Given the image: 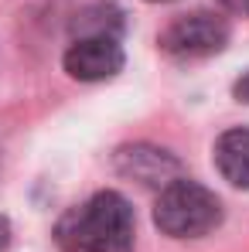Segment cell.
I'll list each match as a JSON object with an SVG mask.
<instances>
[{"instance_id": "cell-10", "label": "cell", "mask_w": 249, "mask_h": 252, "mask_svg": "<svg viewBox=\"0 0 249 252\" xmlns=\"http://www.w3.org/2000/svg\"><path fill=\"white\" fill-rule=\"evenodd\" d=\"M150 3H164V0H150Z\"/></svg>"}, {"instance_id": "cell-1", "label": "cell", "mask_w": 249, "mask_h": 252, "mask_svg": "<svg viewBox=\"0 0 249 252\" xmlns=\"http://www.w3.org/2000/svg\"><path fill=\"white\" fill-rule=\"evenodd\" d=\"M55 239L65 252H133V208L123 194L99 191L58 221Z\"/></svg>"}, {"instance_id": "cell-8", "label": "cell", "mask_w": 249, "mask_h": 252, "mask_svg": "<svg viewBox=\"0 0 249 252\" xmlns=\"http://www.w3.org/2000/svg\"><path fill=\"white\" fill-rule=\"evenodd\" d=\"M232 92H236V99H239V102H249V72L239 79V82H236V89H232Z\"/></svg>"}, {"instance_id": "cell-3", "label": "cell", "mask_w": 249, "mask_h": 252, "mask_svg": "<svg viewBox=\"0 0 249 252\" xmlns=\"http://www.w3.org/2000/svg\"><path fill=\"white\" fill-rule=\"evenodd\" d=\"M229 41V28L222 17L215 14H188L178 17L174 24H167L161 34V48L178 62H202L218 55Z\"/></svg>"}, {"instance_id": "cell-2", "label": "cell", "mask_w": 249, "mask_h": 252, "mask_svg": "<svg viewBox=\"0 0 249 252\" xmlns=\"http://www.w3.org/2000/svg\"><path fill=\"white\" fill-rule=\"evenodd\" d=\"M154 221L171 239H198V235H208L222 221V205L198 181L178 177L161 191Z\"/></svg>"}, {"instance_id": "cell-6", "label": "cell", "mask_w": 249, "mask_h": 252, "mask_svg": "<svg viewBox=\"0 0 249 252\" xmlns=\"http://www.w3.org/2000/svg\"><path fill=\"white\" fill-rule=\"evenodd\" d=\"M123 157L130 164H123L126 174H133V177H140V181H157L161 174L167 170H174V160L164 157V150H147V147H133V150H123Z\"/></svg>"}, {"instance_id": "cell-4", "label": "cell", "mask_w": 249, "mask_h": 252, "mask_svg": "<svg viewBox=\"0 0 249 252\" xmlns=\"http://www.w3.org/2000/svg\"><path fill=\"white\" fill-rule=\"evenodd\" d=\"M62 65L79 82H103L123 68V51H120L113 34H85V38L72 41Z\"/></svg>"}, {"instance_id": "cell-7", "label": "cell", "mask_w": 249, "mask_h": 252, "mask_svg": "<svg viewBox=\"0 0 249 252\" xmlns=\"http://www.w3.org/2000/svg\"><path fill=\"white\" fill-rule=\"evenodd\" d=\"M229 14H239V17H249V0H218Z\"/></svg>"}, {"instance_id": "cell-5", "label": "cell", "mask_w": 249, "mask_h": 252, "mask_svg": "<svg viewBox=\"0 0 249 252\" xmlns=\"http://www.w3.org/2000/svg\"><path fill=\"white\" fill-rule=\"evenodd\" d=\"M215 167L229 184L249 188V129H229V133L218 136Z\"/></svg>"}, {"instance_id": "cell-9", "label": "cell", "mask_w": 249, "mask_h": 252, "mask_svg": "<svg viewBox=\"0 0 249 252\" xmlns=\"http://www.w3.org/2000/svg\"><path fill=\"white\" fill-rule=\"evenodd\" d=\"M7 242H10V225H7V218L0 215V252L7 249Z\"/></svg>"}]
</instances>
